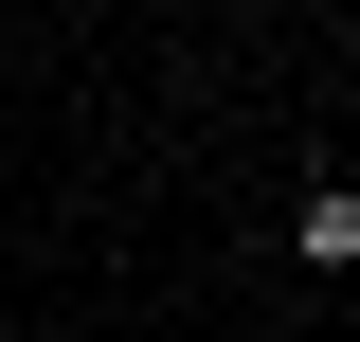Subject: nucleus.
<instances>
[{
	"label": "nucleus",
	"mask_w": 360,
	"mask_h": 342,
	"mask_svg": "<svg viewBox=\"0 0 360 342\" xmlns=\"http://www.w3.org/2000/svg\"><path fill=\"white\" fill-rule=\"evenodd\" d=\"M288 270H324V289L360 270V163H307V198H288Z\"/></svg>",
	"instance_id": "f257e3e1"
}]
</instances>
